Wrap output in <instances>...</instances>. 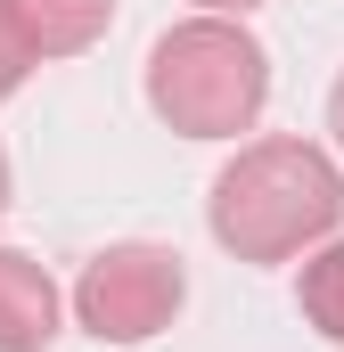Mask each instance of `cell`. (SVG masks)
Returning <instances> with one entry per match:
<instances>
[{"mask_svg": "<svg viewBox=\"0 0 344 352\" xmlns=\"http://www.w3.org/2000/svg\"><path fill=\"white\" fill-rule=\"evenodd\" d=\"M344 213V180L328 173V156H312L303 140H270V148H246L230 173L213 180V238L230 254H255V263H279L295 254L303 238L336 230Z\"/></svg>", "mask_w": 344, "mask_h": 352, "instance_id": "cell-1", "label": "cell"}, {"mask_svg": "<svg viewBox=\"0 0 344 352\" xmlns=\"http://www.w3.org/2000/svg\"><path fill=\"white\" fill-rule=\"evenodd\" d=\"M262 90H270V66L246 33L230 25H180L156 41L148 58V98L172 131L189 140H222V131H246L262 115Z\"/></svg>", "mask_w": 344, "mask_h": 352, "instance_id": "cell-2", "label": "cell"}, {"mask_svg": "<svg viewBox=\"0 0 344 352\" xmlns=\"http://www.w3.org/2000/svg\"><path fill=\"white\" fill-rule=\"evenodd\" d=\"M172 311H180V254H164V246H115V254H98L90 278H83L90 336L140 344V336L164 328Z\"/></svg>", "mask_w": 344, "mask_h": 352, "instance_id": "cell-3", "label": "cell"}, {"mask_svg": "<svg viewBox=\"0 0 344 352\" xmlns=\"http://www.w3.org/2000/svg\"><path fill=\"white\" fill-rule=\"evenodd\" d=\"M58 336V287L41 278V263L0 254V352H41Z\"/></svg>", "mask_w": 344, "mask_h": 352, "instance_id": "cell-4", "label": "cell"}, {"mask_svg": "<svg viewBox=\"0 0 344 352\" xmlns=\"http://www.w3.org/2000/svg\"><path fill=\"white\" fill-rule=\"evenodd\" d=\"M107 8L115 0H8V16L25 25L33 50H83L90 33L107 25Z\"/></svg>", "mask_w": 344, "mask_h": 352, "instance_id": "cell-5", "label": "cell"}, {"mask_svg": "<svg viewBox=\"0 0 344 352\" xmlns=\"http://www.w3.org/2000/svg\"><path fill=\"white\" fill-rule=\"evenodd\" d=\"M303 311H312V320L344 344V246H328L320 263L303 270Z\"/></svg>", "mask_w": 344, "mask_h": 352, "instance_id": "cell-6", "label": "cell"}, {"mask_svg": "<svg viewBox=\"0 0 344 352\" xmlns=\"http://www.w3.org/2000/svg\"><path fill=\"white\" fill-rule=\"evenodd\" d=\"M25 66H33V41H25V25L8 16V0H0V98L25 82Z\"/></svg>", "mask_w": 344, "mask_h": 352, "instance_id": "cell-7", "label": "cell"}, {"mask_svg": "<svg viewBox=\"0 0 344 352\" xmlns=\"http://www.w3.org/2000/svg\"><path fill=\"white\" fill-rule=\"evenodd\" d=\"M328 115H336V140H344V82H336V107H328Z\"/></svg>", "mask_w": 344, "mask_h": 352, "instance_id": "cell-8", "label": "cell"}, {"mask_svg": "<svg viewBox=\"0 0 344 352\" xmlns=\"http://www.w3.org/2000/svg\"><path fill=\"white\" fill-rule=\"evenodd\" d=\"M205 8H255V0H205Z\"/></svg>", "mask_w": 344, "mask_h": 352, "instance_id": "cell-9", "label": "cell"}, {"mask_svg": "<svg viewBox=\"0 0 344 352\" xmlns=\"http://www.w3.org/2000/svg\"><path fill=\"white\" fill-rule=\"evenodd\" d=\"M0 205H8V164H0Z\"/></svg>", "mask_w": 344, "mask_h": 352, "instance_id": "cell-10", "label": "cell"}]
</instances>
